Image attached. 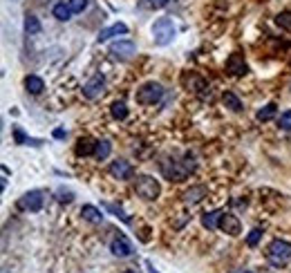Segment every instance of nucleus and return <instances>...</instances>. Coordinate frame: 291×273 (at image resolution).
I'll return each mask as SVG.
<instances>
[{
	"label": "nucleus",
	"instance_id": "obj_14",
	"mask_svg": "<svg viewBox=\"0 0 291 273\" xmlns=\"http://www.w3.org/2000/svg\"><path fill=\"white\" fill-rule=\"evenodd\" d=\"M208 195V190H206V186H193V188H188L184 193V202L186 204H200L201 200H204V197H206Z\"/></svg>",
	"mask_w": 291,
	"mask_h": 273
},
{
	"label": "nucleus",
	"instance_id": "obj_30",
	"mask_svg": "<svg viewBox=\"0 0 291 273\" xmlns=\"http://www.w3.org/2000/svg\"><path fill=\"white\" fill-rule=\"evenodd\" d=\"M56 195H58V202H61V204H69V202L74 200V193H72V190H63V188H61Z\"/></svg>",
	"mask_w": 291,
	"mask_h": 273
},
{
	"label": "nucleus",
	"instance_id": "obj_4",
	"mask_svg": "<svg viewBox=\"0 0 291 273\" xmlns=\"http://www.w3.org/2000/svg\"><path fill=\"white\" fill-rule=\"evenodd\" d=\"M175 34H177V29H175V25H173V21H170V18H159V21H155V25H153L155 45L164 47V45L173 43Z\"/></svg>",
	"mask_w": 291,
	"mask_h": 273
},
{
	"label": "nucleus",
	"instance_id": "obj_21",
	"mask_svg": "<svg viewBox=\"0 0 291 273\" xmlns=\"http://www.w3.org/2000/svg\"><path fill=\"white\" fill-rule=\"evenodd\" d=\"M275 112H278V105H275V103H267L265 108H260L258 114H255V116H258V121L267 123V121H271V119L275 116Z\"/></svg>",
	"mask_w": 291,
	"mask_h": 273
},
{
	"label": "nucleus",
	"instance_id": "obj_9",
	"mask_svg": "<svg viewBox=\"0 0 291 273\" xmlns=\"http://www.w3.org/2000/svg\"><path fill=\"white\" fill-rule=\"evenodd\" d=\"M226 72L231 74V76H244V74H249V65H246V61H244V56L240 52L231 54V56L226 58Z\"/></svg>",
	"mask_w": 291,
	"mask_h": 273
},
{
	"label": "nucleus",
	"instance_id": "obj_5",
	"mask_svg": "<svg viewBox=\"0 0 291 273\" xmlns=\"http://www.w3.org/2000/svg\"><path fill=\"white\" fill-rule=\"evenodd\" d=\"M267 255L273 264H285L287 260H291V244L287 240H273L267 249Z\"/></svg>",
	"mask_w": 291,
	"mask_h": 273
},
{
	"label": "nucleus",
	"instance_id": "obj_27",
	"mask_svg": "<svg viewBox=\"0 0 291 273\" xmlns=\"http://www.w3.org/2000/svg\"><path fill=\"white\" fill-rule=\"evenodd\" d=\"M260 240H262V228H253V231L249 233V237H246V244H249V247H258Z\"/></svg>",
	"mask_w": 291,
	"mask_h": 273
},
{
	"label": "nucleus",
	"instance_id": "obj_10",
	"mask_svg": "<svg viewBox=\"0 0 291 273\" xmlns=\"http://www.w3.org/2000/svg\"><path fill=\"white\" fill-rule=\"evenodd\" d=\"M220 231H224L226 235L235 237V235H240V233H242V222L233 215V213H226V210H224L222 220H220Z\"/></svg>",
	"mask_w": 291,
	"mask_h": 273
},
{
	"label": "nucleus",
	"instance_id": "obj_29",
	"mask_svg": "<svg viewBox=\"0 0 291 273\" xmlns=\"http://www.w3.org/2000/svg\"><path fill=\"white\" fill-rule=\"evenodd\" d=\"M278 126H280L282 130H291V110L282 112L280 119H278Z\"/></svg>",
	"mask_w": 291,
	"mask_h": 273
},
{
	"label": "nucleus",
	"instance_id": "obj_16",
	"mask_svg": "<svg viewBox=\"0 0 291 273\" xmlns=\"http://www.w3.org/2000/svg\"><path fill=\"white\" fill-rule=\"evenodd\" d=\"M81 217H83L85 222H90V224H101V222H103V213L92 204H85L83 208H81Z\"/></svg>",
	"mask_w": 291,
	"mask_h": 273
},
{
	"label": "nucleus",
	"instance_id": "obj_24",
	"mask_svg": "<svg viewBox=\"0 0 291 273\" xmlns=\"http://www.w3.org/2000/svg\"><path fill=\"white\" fill-rule=\"evenodd\" d=\"M222 103L226 105L228 110H233V112H240V110H242V101H240L238 96L233 94V92H224V96H222Z\"/></svg>",
	"mask_w": 291,
	"mask_h": 273
},
{
	"label": "nucleus",
	"instance_id": "obj_23",
	"mask_svg": "<svg viewBox=\"0 0 291 273\" xmlns=\"http://www.w3.org/2000/svg\"><path fill=\"white\" fill-rule=\"evenodd\" d=\"M110 114L114 116L116 121H123V119H128V105L123 103V101H114V103L110 105Z\"/></svg>",
	"mask_w": 291,
	"mask_h": 273
},
{
	"label": "nucleus",
	"instance_id": "obj_1",
	"mask_svg": "<svg viewBox=\"0 0 291 273\" xmlns=\"http://www.w3.org/2000/svg\"><path fill=\"white\" fill-rule=\"evenodd\" d=\"M193 170H195V159H193L191 153L184 157V161H175V159H164L161 161V173L170 182H184Z\"/></svg>",
	"mask_w": 291,
	"mask_h": 273
},
{
	"label": "nucleus",
	"instance_id": "obj_35",
	"mask_svg": "<svg viewBox=\"0 0 291 273\" xmlns=\"http://www.w3.org/2000/svg\"><path fill=\"white\" fill-rule=\"evenodd\" d=\"M2 273H9V271H7V269H2Z\"/></svg>",
	"mask_w": 291,
	"mask_h": 273
},
{
	"label": "nucleus",
	"instance_id": "obj_19",
	"mask_svg": "<svg viewBox=\"0 0 291 273\" xmlns=\"http://www.w3.org/2000/svg\"><path fill=\"white\" fill-rule=\"evenodd\" d=\"M25 88H27V92L29 94H41L43 90H45V83H43V79L41 76H27L25 79Z\"/></svg>",
	"mask_w": 291,
	"mask_h": 273
},
{
	"label": "nucleus",
	"instance_id": "obj_11",
	"mask_svg": "<svg viewBox=\"0 0 291 273\" xmlns=\"http://www.w3.org/2000/svg\"><path fill=\"white\" fill-rule=\"evenodd\" d=\"M110 175L114 179H119V182H123V179H130L134 175V168L133 163L126 161V159H116V161L110 163Z\"/></svg>",
	"mask_w": 291,
	"mask_h": 273
},
{
	"label": "nucleus",
	"instance_id": "obj_26",
	"mask_svg": "<svg viewBox=\"0 0 291 273\" xmlns=\"http://www.w3.org/2000/svg\"><path fill=\"white\" fill-rule=\"evenodd\" d=\"M275 23L282 27V29H291V11H280L275 16Z\"/></svg>",
	"mask_w": 291,
	"mask_h": 273
},
{
	"label": "nucleus",
	"instance_id": "obj_18",
	"mask_svg": "<svg viewBox=\"0 0 291 273\" xmlns=\"http://www.w3.org/2000/svg\"><path fill=\"white\" fill-rule=\"evenodd\" d=\"M52 14H54V18H56V21L67 23L69 18H72V14H74V11L69 9V5H65V2H58V5H54Z\"/></svg>",
	"mask_w": 291,
	"mask_h": 273
},
{
	"label": "nucleus",
	"instance_id": "obj_36",
	"mask_svg": "<svg viewBox=\"0 0 291 273\" xmlns=\"http://www.w3.org/2000/svg\"><path fill=\"white\" fill-rule=\"evenodd\" d=\"M244 273H253V271H244Z\"/></svg>",
	"mask_w": 291,
	"mask_h": 273
},
{
	"label": "nucleus",
	"instance_id": "obj_28",
	"mask_svg": "<svg viewBox=\"0 0 291 273\" xmlns=\"http://www.w3.org/2000/svg\"><path fill=\"white\" fill-rule=\"evenodd\" d=\"M67 5H69V9L74 11V14H83L85 7H88V0H69Z\"/></svg>",
	"mask_w": 291,
	"mask_h": 273
},
{
	"label": "nucleus",
	"instance_id": "obj_34",
	"mask_svg": "<svg viewBox=\"0 0 291 273\" xmlns=\"http://www.w3.org/2000/svg\"><path fill=\"white\" fill-rule=\"evenodd\" d=\"M146 264H148V269H150V273H159V271H155V267H153V262H150V260H148V262H146Z\"/></svg>",
	"mask_w": 291,
	"mask_h": 273
},
{
	"label": "nucleus",
	"instance_id": "obj_8",
	"mask_svg": "<svg viewBox=\"0 0 291 273\" xmlns=\"http://www.w3.org/2000/svg\"><path fill=\"white\" fill-rule=\"evenodd\" d=\"M103 92H106V79H103L101 74H94V76L83 85V96L85 99H99Z\"/></svg>",
	"mask_w": 291,
	"mask_h": 273
},
{
	"label": "nucleus",
	"instance_id": "obj_3",
	"mask_svg": "<svg viewBox=\"0 0 291 273\" xmlns=\"http://www.w3.org/2000/svg\"><path fill=\"white\" fill-rule=\"evenodd\" d=\"M134 99H137V103H141V105H157L159 101L164 99V88H161V83L148 81V83H143L141 88L137 90Z\"/></svg>",
	"mask_w": 291,
	"mask_h": 273
},
{
	"label": "nucleus",
	"instance_id": "obj_33",
	"mask_svg": "<svg viewBox=\"0 0 291 273\" xmlns=\"http://www.w3.org/2000/svg\"><path fill=\"white\" fill-rule=\"evenodd\" d=\"M54 136H56V139H63V136H65V130H54Z\"/></svg>",
	"mask_w": 291,
	"mask_h": 273
},
{
	"label": "nucleus",
	"instance_id": "obj_2",
	"mask_svg": "<svg viewBox=\"0 0 291 273\" xmlns=\"http://www.w3.org/2000/svg\"><path fill=\"white\" fill-rule=\"evenodd\" d=\"M134 190H137V195L141 200L155 202L159 197V193H161V186H159V182L155 177H150V175H139V177L134 179Z\"/></svg>",
	"mask_w": 291,
	"mask_h": 273
},
{
	"label": "nucleus",
	"instance_id": "obj_37",
	"mask_svg": "<svg viewBox=\"0 0 291 273\" xmlns=\"http://www.w3.org/2000/svg\"><path fill=\"white\" fill-rule=\"evenodd\" d=\"M126 273H134V271H126Z\"/></svg>",
	"mask_w": 291,
	"mask_h": 273
},
{
	"label": "nucleus",
	"instance_id": "obj_25",
	"mask_svg": "<svg viewBox=\"0 0 291 273\" xmlns=\"http://www.w3.org/2000/svg\"><path fill=\"white\" fill-rule=\"evenodd\" d=\"M103 208L108 210V213H112L114 217H119L121 222H126V224H130V215H126V210L121 208V206H116V204H110V202H106L103 204Z\"/></svg>",
	"mask_w": 291,
	"mask_h": 273
},
{
	"label": "nucleus",
	"instance_id": "obj_7",
	"mask_svg": "<svg viewBox=\"0 0 291 273\" xmlns=\"http://www.w3.org/2000/svg\"><path fill=\"white\" fill-rule=\"evenodd\" d=\"M110 54L119 61H128V58H133L137 54V45L133 41H116L110 45Z\"/></svg>",
	"mask_w": 291,
	"mask_h": 273
},
{
	"label": "nucleus",
	"instance_id": "obj_12",
	"mask_svg": "<svg viewBox=\"0 0 291 273\" xmlns=\"http://www.w3.org/2000/svg\"><path fill=\"white\" fill-rule=\"evenodd\" d=\"M110 251H112V255H116V257H130L133 255V244L128 242L126 235H119L112 240Z\"/></svg>",
	"mask_w": 291,
	"mask_h": 273
},
{
	"label": "nucleus",
	"instance_id": "obj_17",
	"mask_svg": "<svg viewBox=\"0 0 291 273\" xmlns=\"http://www.w3.org/2000/svg\"><path fill=\"white\" fill-rule=\"evenodd\" d=\"M94 148H96V141H92L90 136H81L79 141H76V155H79V157L94 155Z\"/></svg>",
	"mask_w": 291,
	"mask_h": 273
},
{
	"label": "nucleus",
	"instance_id": "obj_22",
	"mask_svg": "<svg viewBox=\"0 0 291 273\" xmlns=\"http://www.w3.org/2000/svg\"><path fill=\"white\" fill-rule=\"evenodd\" d=\"M41 21H38L34 14H27L25 16V32L29 34V36H34V34H41Z\"/></svg>",
	"mask_w": 291,
	"mask_h": 273
},
{
	"label": "nucleus",
	"instance_id": "obj_13",
	"mask_svg": "<svg viewBox=\"0 0 291 273\" xmlns=\"http://www.w3.org/2000/svg\"><path fill=\"white\" fill-rule=\"evenodd\" d=\"M123 34H128V25H126V23H114V25L106 27V29H101V34L96 36V41L106 43V41H110L112 36H123Z\"/></svg>",
	"mask_w": 291,
	"mask_h": 273
},
{
	"label": "nucleus",
	"instance_id": "obj_31",
	"mask_svg": "<svg viewBox=\"0 0 291 273\" xmlns=\"http://www.w3.org/2000/svg\"><path fill=\"white\" fill-rule=\"evenodd\" d=\"M14 139H16V143H21V146L29 141V136H25V132H22L21 128H14Z\"/></svg>",
	"mask_w": 291,
	"mask_h": 273
},
{
	"label": "nucleus",
	"instance_id": "obj_15",
	"mask_svg": "<svg viewBox=\"0 0 291 273\" xmlns=\"http://www.w3.org/2000/svg\"><path fill=\"white\" fill-rule=\"evenodd\" d=\"M222 213H224V210H208V213H204V215H201V226H204V228H208V231H215V228H220Z\"/></svg>",
	"mask_w": 291,
	"mask_h": 273
},
{
	"label": "nucleus",
	"instance_id": "obj_32",
	"mask_svg": "<svg viewBox=\"0 0 291 273\" xmlns=\"http://www.w3.org/2000/svg\"><path fill=\"white\" fill-rule=\"evenodd\" d=\"M170 0H148V5L153 7V9H161V7H166Z\"/></svg>",
	"mask_w": 291,
	"mask_h": 273
},
{
	"label": "nucleus",
	"instance_id": "obj_20",
	"mask_svg": "<svg viewBox=\"0 0 291 273\" xmlns=\"http://www.w3.org/2000/svg\"><path fill=\"white\" fill-rule=\"evenodd\" d=\"M112 153V143L108 141V139H101V141H96V148H94V157L99 159V161H103V159H108Z\"/></svg>",
	"mask_w": 291,
	"mask_h": 273
},
{
	"label": "nucleus",
	"instance_id": "obj_6",
	"mask_svg": "<svg viewBox=\"0 0 291 273\" xmlns=\"http://www.w3.org/2000/svg\"><path fill=\"white\" fill-rule=\"evenodd\" d=\"M43 202H45V193L43 190H29L18 200V208L21 210H29V213H38L43 208Z\"/></svg>",
	"mask_w": 291,
	"mask_h": 273
}]
</instances>
